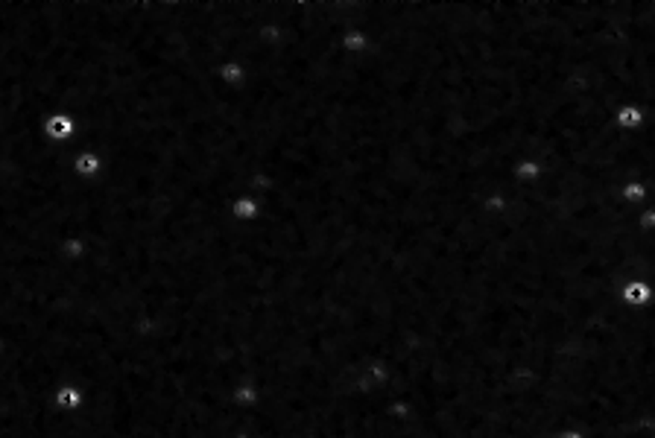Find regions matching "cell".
Masks as SVG:
<instances>
[{
  "label": "cell",
  "instance_id": "6da1fadb",
  "mask_svg": "<svg viewBox=\"0 0 655 438\" xmlns=\"http://www.w3.org/2000/svg\"><path fill=\"white\" fill-rule=\"evenodd\" d=\"M650 295H652V289L647 287V283H629V287L623 289V298L629 301V304H643V301H650Z\"/></svg>",
  "mask_w": 655,
  "mask_h": 438
},
{
  "label": "cell",
  "instance_id": "277c9868",
  "mask_svg": "<svg viewBox=\"0 0 655 438\" xmlns=\"http://www.w3.org/2000/svg\"><path fill=\"white\" fill-rule=\"evenodd\" d=\"M626 196H629V199H641V196H643V188H641V184H635V188H629V190H626Z\"/></svg>",
  "mask_w": 655,
  "mask_h": 438
},
{
  "label": "cell",
  "instance_id": "7a4b0ae2",
  "mask_svg": "<svg viewBox=\"0 0 655 438\" xmlns=\"http://www.w3.org/2000/svg\"><path fill=\"white\" fill-rule=\"evenodd\" d=\"M47 131L53 138H64L71 131V120L68 117H53V120H47Z\"/></svg>",
  "mask_w": 655,
  "mask_h": 438
},
{
  "label": "cell",
  "instance_id": "3957f363",
  "mask_svg": "<svg viewBox=\"0 0 655 438\" xmlns=\"http://www.w3.org/2000/svg\"><path fill=\"white\" fill-rule=\"evenodd\" d=\"M620 123H623V126H638L641 123V112H638V108H623V112H620Z\"/></svg>",
  "mask_w": 655,
  "mask_h": 438
}]
</instances>
